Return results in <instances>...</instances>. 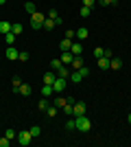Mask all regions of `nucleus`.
<instances>
[{"label": "nucleus", "instance_id": "1", "mask_svg": "<svg viewBox=\"0 0 131 147\" xmlns=\"http://www.w3.org/2000/svg\"><path fill=\"white\" fill-rule=\"evenodd\" d=\"M74 123H76V129H79V132H90V129H92V121H90L85 114L74 117Z\"/></svg>", "mask_w": 131, "mask_h": 147}, {"label": "nucleus", "instance_id": "18", "mask_svg": "<svg viewBox=\"0 0 131 147\" xmlns=\"http://www.w3.org/2000/svg\"><path fill=\"white\" fill-rule=\"evenodd\" d=\"M53 92H55V90H53V86L44 84V88H42V97H46V99H48V97H53Z\"/></svg>", "mask_w": 131, "mask_h": 147}, {"label": "nucleus", "instance_id": "17", "mask_svg": "<svg viewBox=\"0 0 131 147\" xmlns=\"http://www.w3.org/2000/svg\"><path fill=\"white\" fill-rule=\"evenodd\" d=\"M70 46H72V40H68V37H63V40H61V44H59L61 53H63V51H70Z\"/></svg>", "mask_w": 131, "mask_h": 147}, {"label": "nucleus", "instance_id": "27", "mask_svg": "<svg viewBox=\"0 0 131 147\" xmlns=\"http://www.w3.org/2000/svg\"><path fill=\"white\" fill-rule=\"evenodd\" d=\"M100 7H116L118 5V0H98Z\"/></svg>", "mask_w": 131, "mask_h": 147}, {"label": "nucleus", "instance_id": "37", "mask_svg": "<svg viewBox=\"0 0 131 147\" xmlns=\"http://www.w3.org/2000/svg\"><path fill=\"white\" fill-rule=\"evenodd\" d=\"M63 112H66V117H74V114H72V105H66V108H63Z\"/></svg>", "mask_w": 131, "mask_h": 147}, {"label": "nucleus", "instance_id": "28", "mask_svg": "<svg viewBox=\"0 0 131 147\" xmlns=\"http://www.w3.org/2000/svg\"><path fill=\"white\" fill-rule=\"evenodd\" d=\"M5 136H7V138H11V141H13V138H18V132H13V127H9V129H7V132H5Z\"/></svg>", "mask_w": 131, "mask_h": 147}, {"label": "nucleus", "instance_id": "35", "mask_svg": "<svg viewBox=\"0 0 131 147\" xmlns=\"http://www.w3.org/2000/svg\"><path fill=\"white\" fill-rule=\"evenodd\" d=\"M9 143H11V138H7V136L0 138V147H9Z\"/></svg>", "mask_w": 131, "mask_h": 147}, {"label": "nucleus", "instance_id": "9", "mask_svg": "<svg viewBox=\"0 0 131 147\" xmlns=\"http://www.w3.org/2000/svg\"><path fill=\"white\" fill-rule=\"evenodd\" d=\"M109 68H114V70H120V68H122V59H118V57H112V59H109Z\"/></svg>", "mask_w": 131, "mask_h": 147}, {"label": "nucleus", "instance_id": "7", "mask_svg": "<svg viewBox=\"0 0 131 147\" xmlns=\"http://www.w3.org/2000/svg\"><path fill=\"white\" fill-rule=\"evenodd\" d=\"M72 59H74V55H72L70 51H63V53H61V64L70 66V64H72Z\"/></svg>", "mask_w": 131, "mask_h": 147}, {"label": "nucleus", "instance_id": "33", "mask_svg": "<svg viewBox=\"0 0 131 147\" xmlns=\"http://www.w3.org/2000/svg\"><path fill=\"white\" fill-rule=\"evenodd\" d=\"M31 134H33V138L39 136V134H42V127H39V125H33V127H31Z\"/></svg>", "mask_w": 131, "mask_h": 147}, {"label": "nucleus", "instance_id": "2", "mask_svg": "<svg viewBox=\"0 0 131 147\" xmlns=\"http://www.w3.org/2000/svg\"><path fill=\"white\" fill-rule=\"evenodd\" d=\"M44 20H46V16L39 13V11H35L31 16V26H33V29H42V26H44Z\"/></svg>", "mask_w": 131, "mask_h": 147}, {"label": "nucleus", "instance_id": "5", "mask_svg": "<svg viewBox=\"0 0 131 147\" xmlns=\"http://www.w3.org/2000/svg\"><path fill=\"white\" fill-rule=\"evenodd\" d=\"M53 90L55 92H63L66 90V79H63V77H57V79L53 81Z\"/></svg>", "mask_w": 131, "mask_h": 147}, {"label": "nucleus", "instance_id": "10", "mask_svg": "<svg viewBox=\"0 0 131 147\" xmlns=\"http://www.w3.org/2000/svg\"><path fill=\"white\" fill-rule=\"evenodd\" d=\"M57 79V75L53 73V70H48V73L44 75V84H48V86H53V81Z\"/></svg>", "mask_w": 131, "mask_h": 147}, {"label": "nucleus", "instance_id": "11", "mask_svg": "<svg viewBox=\"0 0 131 147\" xmlns=\"http://www.w3.org/2000/svg\"><path fill=\"white\" fill-rule=\"evenodd\" d=\"M72 84H81V79H83V75L79 73V70H74V73H70V77H68Z\"/></svg>", "mask_w": 131, "mask_h": 147}, {"label": "nucleus", "instance_id": "22", "mask_svg": "<svg viewBox=\"0 0 131 147\" xmlns=\"http://www.w3.org/2000/svg\"><path fill=\"white\" fill-rule=\"evenodd\" d=\"M74 33H76V37H79V40H85V37L90 35V31H87L85 26H81V29H79V31H74Z\"/></svg>", "mask_w": 131, "mask_h": 147}, {"label": "nucleus", "instance_id": "36", "mask_svg": "<svg viewBox=\"0 0 131 147\" xmlns=\"http://www.w3.org/2000/svg\"><path fill=\"white\" fill-rule=\"evenodd\" d=\"M48 18L57 20V18H59V11H57V9H50V11H48Z\"/></svg>", "mask_w": 131, "mask_h": 147}, {"label": "nucleus", "instance_id": "39", "mask_svg": "<svg viewBox=\"0 0 131 147\" xmlns=\"http://www.w3.org/2000/svg\"><path fill=\"white\" fill-rule=\"evenodd\" d=\"M103 57H107V59H112V57H114V53H112V51H109V49H105V53H103Z\"/></svg>", "mask_w": 131, "mask_h": 147}, {"label": "nucleus", "instance_id": "21", "mask_svg": "<svg viewBox=\"0 0 131 147\" xmlns=\"http://www.w3.org/2000/svg\"><path fill=\"white\" fill-rule=\"evenodd\" d=\"M53 105H57L59 110H63V108L68 105V101H66V99H63V97H57V99H55V103H53Z\"/></svg>", "mask_w": 131, "mask_h": 147}, {"label": "nucleus", "instance_id": "19", "mask_svg": "<svg viewBox=\"0 0 131 147\" xmlns=\"http://www.w3.org/2000/svg\"><path fill=\"white\" fill-rule=\"evenodd\" d=\"M70 66L74 68V70H79V68L83 66V59H81V55H74V59H72V64H70Z\"/></svg>", "mask_w": 131, "mask_h": 147}, {"label": "nucleus", "instance_id": "16", "mask_svg": "<svg viewBox=\"0 0 131 147\" xmlns=\"http://www.w3.org/2000/svg\"><path fill=\"white\" fill-rule=\"evenodd\" d=\"M55 26H57V22H55V20H53V18H46V20H44V26H42V29L50 31V29H55Z\"/></svg>", "mask_w": 131, "mask_h": 147}, {"label": "nucleus", "instance_id": "3", "mask_svg": "<svg viewBox=\"0 0 131 147\" xmlns=\"http://www.w3.org/2000/svg\"><path fill=\"white\" fill-rule=\"evenodd\" d=\"M31 138H33V134H31V129H22V132H18V143L20 145H31Z\"/></svg>", "mask_w": 131, "mask_h": 147}, {"label": "nucleus", "instance_id": "31", "mask_svg": "<svg viewBox=\"0 0 131 147\" xmlns=\"http://www.w3.org/2000/svg\"><path fill=\"white\" fill-rule=\"evenodd\" d=\"M11 86H13V92H18V88L22 86V81H20V77H13V84H11Z\"/></svg>", "mask_w": 131, "mask_h": 147}, {"label": "nucleus", "instance_id": "26", "mask_svg": "<svg viewBox=\"0 0 131 147\" xmlns=\"http://www.w3.org/2000/svg\"><path fill=\"white\" fill-rule=\"evenodd\" d=\"M37 108H39V110H42V112H46V110H48V101H46V97H42V99H39Z\"/></svg>", "mask_w": 131, "mask_h": 147}, {"label": "nucleus", "instance_id": "12", "mask_svg": "<svg viewBox=\"0 0 131 147\" xmlns=\"http://www.w3.org/2000/svg\"><path fill=\"white\" fill-rule=\"evenodd\" d=\"M15 33L13 31H9V33H5V42H7V46H13V42H15Z\"/></svg>", "mask_w": 131, "mask_h": 147}, {"label": "nucleus", "instance_id": "30", "mask_svg": "<svg viewBox=\"0 0 131 147\" xmlns=\"http://www.w3.org/2000/svg\"><path fill=\"white\" fill-rule=\"evenodd\" d=\"M46 112H48V117L53 119V117H57V112H59V108H57V105H50V108H48Z\"/></svg>", "mask_w": 131, "mask_h": 147}, {"label": "nucleus", "instance_id": "8", "mask_svg": "<svg viewBox=\"0 0 131 147\" xmlns=\"http://www.w3.org/2000/svg\"><path fill=\"white\" fill-rule=\"evenodd\" d=\"M57 77H63V79H68V77H70V70H68V66H66V64H63V66L61 68H57Z\"/></svg>", "mask_w": 131, "mask_h": 147}, {"label": "nucleus", "instance_id": "41", "mask_svg": "<svg viewBox=\"0 0 131 147\" xmlns=\"http://www.w3.org/2000/svg\"><path fill=\"white\" fill-rule=\"evenodd\" d=\"M18 59H20V61H26V59H29V53H20Z\"/></svg>", "mask_w": 131, "mask_h": 147}, {"label": "nucleus", "instance_id": "23", "mask_svg": "<svg viewBox=\"0 0 131 147\" xmlns=\"http://www.w3.org/2000/svg\"><path fill=\"white\" fill-rule=\"evenodd\" d=\"M66 129H68V132H72V129H76V123H74V117H70V119H66Z\"/></svg>", "mask_w": 131, "mask_h": 147}, {"label": "nucleus", "instance_id": "6", "mask_svg": "<svg viewBox=\"0 0 131 147\" xmlns=\"http://www.w3.org/2000/svg\"><path fill=\"white\" fill-rule=\"evenodd\" d=\"M5 57L7 59H11V61H15L20 57V51H15L13 46H7V51H5Z\"/></svg>", "mask_w": 131, "mask_h": 147}, {"label": "nucleus", "instance_id": "38", "mask_svg": "<svg viewBox=\"0 0 131 147\" xmlns=\"http://www.w3.org/2000/svg\"><path fill=\"white\" fill-rule=\"evenodd\" d=\"M79 73H81V75H83V79H85L87 75H90V70H87V68H85V66H81V68H79Z\"/></svg>", "mask_w": 131, "mask_h": 147}, {"label": "nucleus", "instance_id": "13", "mask_svg": "<svg viewBox=\"0 0 131 147\" xmlns=\"http://www.w3.org/2000/svg\"><path fill=\"white\" fill-rule=\"evenodd\" d=\"M98 68L100 70H109V59H107V57H98Z\"/></svg>", "mask_w": 131, "mask_h": 147}, {"label": "nucleus", "instance_id": "4", "mask_svg": "<svg viewBox=\"0 0 131 147\" xmlns=\"http://www.w3.org/2000/svg\"><path fill=\"white\" fill-rule=\"evenodd\" d=\"M85 112H87V105L83 103V101L72 103V114H74V117H81V114H85Z\"/></svg>", "mask_w": 131, "mask_h": 147}, {"label": "nucleus", "instance_id": "44", "mask_svg": "<svg viewBox=\"0 0 131 147\" xmlns=\"http://www.w3.org/2000/svg\"><path fill=\"white\" fill-rule=\"evenodd\" d=\"M5 2H7V0H0V5H5Z\"/></svg>", "mask_w": 131, "mask_h": 147}, {"label": "nucleus", "instance_id": "25", "mask_svg": "<svg viewBox=\"0 0 131 147\" xmlns=\"http://www.w3.org/2000/svg\"><path fill=\"white\" fill-rule=\"evenodd\" d=\"M11 31H13V33H15V35H20V33L24 31V26L20 24V22H13V24H11Z\"/></svg>", "mask_w": 131, "mask_h": 147}, {"label": "nucleus", "instance_id": "34", "mask_svg": "<svg viewBox=\"0 0 131 147\" xmlns=\"http://www.w3.org/2000/svg\"><path fill=\"white\" fill-rule=\"evenodd\" d=\"M103 53H105V49H100V46H96V49H94V57H96V59H98V57H103Z\"/></svg>", "mask_w": 131, "mask_h": 147}, {"label": "nucleus", "instance_id": "43", "mask_svg": "<svg viewBox=\"0 0 131 147\" xmlns=\"http://www.w3.org/2000/svg\"><path fill=\"white\" fill-rule=\"evenodd\" d=\"M127 121H129V123H131V112H129V117H127Z\"/></svg>", "mask_w": 131, "mask_h": 147}, {"label": "nucleus", "instance_id": "15", "mask_svg": "<svg viewBox=\"0 0 131 147\" xmlns=\"http://www.w3.org/2000/svg\"><path fill=\"white\" fill-rule=\"evenodd\" d=\"M81 51H83V46L79 42H72V46H70V53L72 55H81Z\"/></svg>", "mask_w": 131, "mask_h": 147}, {"label": "nucleus", "instance_id": "29", "mask_svg": "<svg viewBox=\"0 0 131 147\" xmlns=\"http://www.w3.org/2000/svg\"><path fill=\"white\" fill-rule=\"evenodd\" d=\"M90 13H92V7H85V5H83L81 7V18H87Z\"/></svg>", "mask_w": 131, "mask_h": 147}, {"label": "nucleus", "instance_id": "14", "mask_svg": "<svg viewBox=\"0 0 131 147\" xmlns=\"http://www.w3.org/2000/svg\"><path fill=\"white\" fill-rule=\"evenodd\" d=\"M11 31V22H7V20H0V33L5 35V33H9Z\"/></svg>", "mask_w": 131, "mask_h": 147}, {"label": "nucleus", "instance_id": "42", "mask_svg": "<svg viewBox=\"0 0 131 147\" xmlns=\"http://www.w3.org/2000/svg\"><path fill=\"white\" fill-rule=\"evenodd\" d=\"M94 2H96V0H83V5H85V7H94Z\"/></svg>", "mask_w": 131, "mask_h": 147}, {"label": "nucleus", "instance_id": "40", "mask_svg": "<svg viewBox=\"0 0 131 147\" xmlns=\"http://www.w3.org/2000/svg\"><path fill=\"white\" fill-rule=\"evenodd\" d=\"M66 37H68V40H72V37H76V33H74V31H66Z\"/></svg>", "mask_w": 131, "mask_h": 147}, {"label": "nucleus", "instance_id": "32", "mask_svg": "<svg viewBox=\"0 0 131 147\" xmlns=\"http://www.w3.org/2000/svg\"><path fill=\"white\" fill-rule=\"evenodd\" d=\"M63 64H61V59H53L50 61V68H53V70H57V68H61Z\"/></svg>", "mask_w": 131, "mask_h": 147}, {"label": "nucleus", "instance_id": "20", "mask_svg": "<svg viewBox=\"0 0 131 147\" xmlns=\"http://www.w3.org/2000/svg\"><path fill=\"white\" fill-rule=\"evenodd\" d=\"M18 92H20V94H24V97H29V94H31V86H29V84H22V86L18 88Z\"/></svg>", "mask_w": 131, "mask_h": 147}, {"label": "nucleus", "instance_id": "24", "mask_svg": "<svg viewBox=\"0 0 131 147\" xmlns=\"http://www.w3.org/2000/svg\"><path fill=\"white\" fill-rule=\"evenodd\" d=\"M24 9H26V13H29V16H33V13L37 11V7H35V2H26V5H24Z\"/></svg>", "mask_w": 131, "mask_h": 147}]
</instances>
